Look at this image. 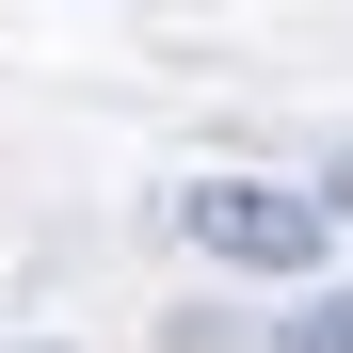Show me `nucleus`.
I'll use <instances>...</instances> for the list:
<instances>
[{"label": "nucleus", "mask_w": 353, "mask_h": 353, "mask_svg": "<svg viewBox=\"0 0 353 353\" xmlns=\"http://www.w3.org/2000/svg\"><path fill=\"white\" fill-rule=\"evenodd\" d=\"M176 225H193L209 257H241V273H305V257H321V225H337V193H257V176H193V193H176Z\"/></svg>", "instance_id": "obj_1"}, {"label": "nucleus", "mask_w": 353, "mask_h": 353, "mask_svg": "<svg viewBox=\"0 0 353 353\" xmlns=\"http://www.w3.org/2000/svg\"><path fill=\"white\" fill-rule=\"evenodd\" d=\"M273 353H353V289H321L305 321H273Z\"/></svg>", "instance_id": "obj_2"}]
</instances>
